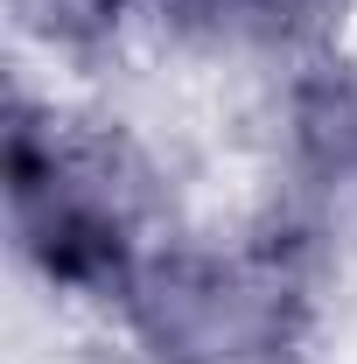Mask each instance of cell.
<instances>
[{
  "instance_id": "cell-1",
  "label": "cell",
  "mask_w": 357,
  "mask_h": 364,
  "mask_svg": "<svg viewBox=\"0 0 357 364\" xmlns=\"http://www.w3.org/2000/svg\"><path fill=\"white\" fill-rule=\"evenodd\" d=\"M7 225L14 252L56 294L119 309L140 259L176 231L154 161L105 119L14 91L7 112Z\"/></svg>"
},
{
  "instance_id": "cell-2",
  "label": "cell",
  "mask_w": 357,
  "mask_h": 364,
  "mask_svg": "<svg viewBox=\"0 0 357 364\" xmlns=\"http://www.w3.org/2000/svg\"><path fill=\"white\" fill-rule=\"evenodd\" d=\"M112 316L147 364H287L315 322V225L169 231Z\"/></svg>"
},
{
  "instance_id": "cell-3",
  "label": "cell",
  "mask_w": 357,
  "mask_h": 364,
  "mask_svg": "<svg viewBox=\"0 0 357 364\" xmlns=\"http://www.w3.org/2000/svg\"><path fill=\"white\" fill-rule=\"evenodd\" d=\"M287 176L302 210H351L357 203V63L309 56L287 85Z\"/></svg>"
},
{
  "instance_id": "cell-4",
  "label": "cell",
  "mask_w": 357,
  "mask_h": 364,
  "mask_svg": "<svg viewBox=\"0 0 357 364\" xmlns=\"http://www.w3.org/2000/svg\"><path fill=\"white\" fill-rule=\"evenodd\" d=\"M161 21L218 49H260V56L309 63L343 21V0H161Z\"/></svg>"
}]
</instances>
